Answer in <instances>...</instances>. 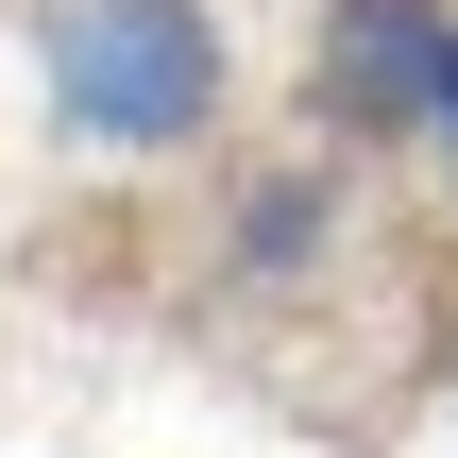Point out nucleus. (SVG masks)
Returning a JSON list of instances; mask_svg holds the SVG:
<instances>
[{"mask_svg": "<svg viewBox=\"0 0 458 458\" xmlns=\"http://www.w3.org/2000/svg\"><path fill=\"white\" fill-rule=\"evenodd\" d=\"M323 255H340V153H272V170L221 187V272L238 289H306Z\"/></svg>", "mask_w": 458, "mask_h": 458, "instance_id": "nucleus-3", "label": "nucleus"}, {"mask_svg": "<svg viewBox=\"0 0 458 458\" xmlns=\"http://www.w3.org/2000/svg\"><path fill=\"white\" fill-rule=\"evenodd\" d=\"M458 0H323L306 17V153H425Z\"/></svg>", "mask_w": 458, "mask_h": 458, "instance_id": "nucleus-2", "label": "nucleus"}, {"mask_svg": "<svg viewBox=\"0 0 458 458\" xmlns=\"http://www.w3.org/2000/svg\"><path fill=\"white\" fill-rule=\"evenodd\" d=\"M425 170H442V204H458V51H442V102H425Z\"/></svg>", "mask_w": 458, "mask_h": 458, "instance_id": "nucleus-4", "label": "nucleus"}, {"mask_svg": "<svg viewBox=\"0 0 458 458\" xmlns=\"http://www.w3.org/2000/svg\"><path fill=\"white\" fill-rule=\"evenodd\" d=\"M34 102L102 170H170L238 119V34L221 0H34Z\"/></svg>", "mask_w": 458, "mask_h": 458, "instance_id": "nucleus-1", "label": "nucleus"}]
</instances>
